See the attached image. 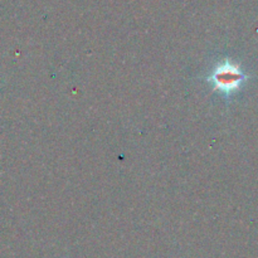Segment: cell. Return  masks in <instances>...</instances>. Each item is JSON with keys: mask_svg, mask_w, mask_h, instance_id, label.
Instances as JSON below:
<instances>
[{"mask_svg": "<svg viewBox=\"0 0 258 258\" xmlns=\"http://www.w3.org/2000/svg\"><path fill=\"white\" fill-rule=\"evenodd\" d=\"M209 81L216 90L229 96L236 92L246 81V75L237 64L231 60L219 63L211 73Z\"/></svg>", "mask_w": 258, "mask_h": 258, "instance_id": "6da1fadb", "label": "cell"}]
</instances>
